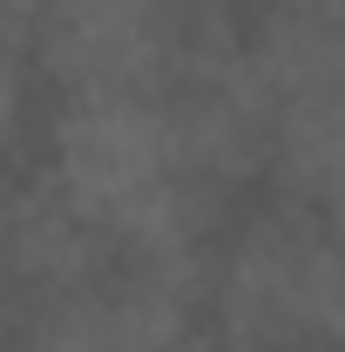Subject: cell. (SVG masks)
<instances>
[{"instance_id":"1","label":"cell","mask_w":345,"mask_h":352,"mask_svg":"<svg viewBox=\"0 0 345 352\" xmlns=\"http://www.w3.org/2000/svg\"><path fill=\"white\" fill-rule=\"evenodd\" d=\"M325 7H332V0H311V14H325Z\"/></svg>"}]
</instances>
